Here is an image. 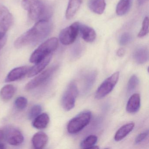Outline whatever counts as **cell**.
<instances>
[{
  "label": "cell",
  "mask_w": 149,
  "mask_h": 149,
  "mask_svg": "<svg viewBox=\"0 0 149 149\" xmlns=\"http://www.w3.org/2000/svg\"><path fill=\"white\" fill-rule=\"evenodd\" d=\"M52 26L49 20H41L28 31L22 35L15 42L14 46L17 49L25 46L35 44L47 38L51 32Z\"/></svg>",
  "instance_id": "cell-1"
},
{
  "label": "cell",
  "mask_w": 149,
  "mask_h": 149,
  "mask_svg": "<svg viewBox=\"0 0 149 149\" xmlns=\"http://www.w3.org/2000/svg\"><path fill=\"white\" fill-rule=\"evenodd\" d=\"M22 6L32 20H48L52 15V10L40 0H22Z\"/></svg>",
  "instance_id": "cell-2"
},
{
  "label": "cell",
  "mask_w": 149,
  "mask_h": 149,
  "mask_svg": "<svg viewBox=\"0 0 149 149\" xmlns=\"http://www.w3.org/2000/svg\"><path fill=\"white\" fill-rule=\"evenodd\" d=\"M59 41L56 38H50L41 44L32 54L30 62L35 63L49 55L52 54L58 47Z\"/></svg>",
  "instance_id": "cell-3"
},
{
  "label": "cell",
  "mask_w": 149,
  "mask_h": 149,
  "mask_svg": "<svg viewBox=\"0 0 149 149\" xmlns=\"http://www.w3.org/2000/svg\"><path fill=\"white\" fill-rule=\"evenodd\" d=\"M91 118V113L89 111L81 112L70 121L67 130L70 134L78 133L88 125Z\"/></svg>",
  "instance_id": "cell-4"
},
{
  "label": "cell",
  "mask_w": 149,
  "mask_h": 149,
  "mask_svg": "<svg viewBox=\"0 0 149 149\" xmlns=\"http://www.w3.org/2000/svg\"><path fill=\"white\" fill-rule=\"evenodd\" d=\"M78 94V88L76 84L74 82H71L68 85L62 97V105L65 111H69L74 107Z\"/></svg>",
  "instance_id": "cell-5"
},
{
  "label": "cell",
  "mask_w": 149,
  "mask_h": 149,
  "mask_svg": "<svg viewBox=\"0 0 149 149\" xmlns=\"http://www.w3.org/2000/svg\"><path fill=\"white\" fill-rule=\"evenodd\" d=\"M119 77V72H116L104 80L97 90L95 98L101 99L109 94L117 83Z\"/></svg>",
  "instance_id": "cell-6"
},
{
  "label": "cell",
  "mask_w": 149,
  "mask_h": 149,
  "mask_svg": "<svg viewBox=\"0 0 149 149\" xmlns=\"http://www.w3.org/2000/svg\"><path fill=\"white\" fill-rule=\"evenodd\" d=\"M79 22H74L61 31L59 39L63 45H70L74 42L79 33Z\"/></svg>",
  "instance_id": "cell-7"
},
{
  "label": "cell",
  "mask_w": 149,
  "mask_h": 149,
  "mask_svg": "<svg viewBox=\"0 0 149 149\" xmlns=\"http://www.w3.org/2000/svg\"><path fill=\"white\" fill-rule=\"evenodd\" d=\"M57 68V66H53L42 72L27 84L25 86L26 90H32L45 83L52 76Z\"/></svg>",
  "instance_id": "cell-8"
},
{
  "label": "cell",
  "mask_w": 149,
  "mask_h": 149,
  "mask_svg": "<svg viewBox=\"0 0 149 149\" xmlns=\"http://www.w3.org/2000/svg\"><path fill=\"white\" fill-rule=\"evenodd\" d=\"M5 140L13 146L20 145L24 141V136L21 132L17 128L9 126L4 130Z\"/></svg>",
  "instance_id": "cell-9"
},
{
  "label": "cell",
  "mask_w": 149,
  "mask_h": 149,
  "mask_svg": "<svg viewBox=\"0 0 149 149\" xmlns=\"http://www.w3.org/2000/svg\"><path fill=\"white\" fill-rule=\"evenodd\" d=\"M30 68L28 66H22L13 69L7 76L6 81L11 82L22 79L28 74Z\"/></svg>",
  "instance_id": "cell-10"
},
{
  "label": "cell",
  "mask_w": 149,
  "mask_h": 149,
  "mask_svg": "<svg viewBox=\"0 0 149 149\" xmlns=\"http://www.w3.org/2000/svg\"><path fill=\"white\" fill-rule=\"evenodd\" d=\"M13 23V17L10 11L5 6L0 5V24L8 30Z\"/></svg>",
  "instance_id": "cell-11"
},
{
  "label": "cell",
  "mask_w": 149,
  "mask_h": 149,
  "mask_svg": "<svg viewBox=\"0 0 149 149\" xmlns=\"http://www.w3.org/2000/svg\"><path fill=\"white\" fill-rule=\"evenodd\" d=\"M52 56V54L47 56L40 61L35 63V65L32 68H30L28 73V77H33L42 72L50 62Z\"/></svg>",
  "instance_id": "cell-12"
},
{
  "label": "cell",
  "mask_w": 149,
  "mask_h": 149,
  "mask_svg": "<svg viewBox=\"0 0 149 149\" xmlns=\"http://www.w3.org/2000/svg\"><path fill=\"white\" fill-rule=\"evenodd\" d=\"M140 105L141 99L140 95L139 94H133L128 100L126 105V111L127 112L131 114L136 113L139 110Z\"/></svg>",
  "instance_id": "cell-13"
},
{
  "label": "cell",
  "mask_w": 149,
  "mask_h": 149,
  "mask_svg": "<svg viewBox=\"0 0 149 149\" xmlns=\"http://www.w3.org/2000/svg\"><path fill=\"white\" fill-rule=\"evenodd\" d=\"M79 32L81 33L82 38L86 42H92L95 40V32L93 29L88 26L80 24Z\"/></svg>",
  "instance_id": "cell-14"
},
{
  "label": "cell",
  "mask_w": 149,
  "mask_h": 149,
  "mask_svg": "<svg viewBox=\"0 0 149 149\" xmlns=\"http://www.w3.org/2000/svg\"><path fill=\"white\" fill-rule=\"evenodd\" d=\"M48 141L47 135L42 132H39L35 134L32 138V143L34 148L40 149L44 148Z\"/></svg>",
  "instance_id": "cell-15"
},
{
  "label": "cell",
  "mask_w": 149,
  "mask_h": 149,
  "mask_svg": "<svg viewBox=\"0 0 149 149\" xmlns=\"http://www.w3.org/2000/svg\"><path fill=\"white\" fill-rule=\"evenodd\" d=\"M82 0H69L66 13L67 19H71L75 15L79 10Z\"/></svg>",
  "instance_id": "cell-16"
},
{
  "label": "cell",
  "mask_w": 149,
  "mask_h": 149,
  "mask_svg": "<svg viewBox=\"0 0 149 149\" xmlns=\"http://www.w3.org/2000/svg\"><path fill=\"white\" fill-rule=\"evenodd\" d=\"M133 58L135 61L138 64L145 63L149 58L148 49L145 47H141L138 48L134 51Z\"/></svg>",
  "instance_id": "cell-17"
},
{
  "label": "cell",
  "mask_w": 149,
  "mask_h": 149,
  "mask_svg": "<svg viewBox=\"0 0 149 149\" xmlns=\"http://www.w3.org/2000/svg\"><path fill=\"white\" fill-rule=\"evenodd\" d=\"M88 6L93 13L101 15L105 10L106 3L105 0H88Z\"/></svg>",
  "instance_id": "cell-18"
},
{
  "label": "cell",
  "mask_w": 149,
  "mask_h": 149,
  "mask_svg": "<svg viewBox=\"0 0 149 149\" xmlns=\"http://www.w3.org/2000/svg\"><path fill=\"white\" fill-rule=\"evenodd\" d=\"M49 117L47 113H43L39 115L34 119L33 125L38 130H42L47 128L49 122Z\"/></svg>",
  "instance_id": "cell-19"
},
{
  "label": "cell",
  "mask_w": 149,
  "mask_h": 149,
  "mask_svg": "<svg viewBox=\"0 0 149 149\" xmlns=\"http://www.w3.org/2000/svg\"><path fill=\"white\" fill-rule=\"evenodd\" d=\"M134 126L135 124L133 123H129L122 126L116 132L115 140L119 141L124 139L133 130Z\"/></svg>",
  "instance_id": "cell-20"
},
{
  "label": "cell",
  "mask_w": 149,
  "mask_h": 149,
  "mask_svg": "<svg viewBox=\"0 0 149 149\" xmlns=\"http://www.w3.org/2000/svg\"><path fill=\"white\" fill-rule=\"evenodd\" d=\"M16 88L13 84L3 87L0 91V97L4 101H9L13 98L16 91Z\"/></svg>",
  "instance_id": "cell-21"
},
{
  "label": "cell",
  "mask_w": 149,
  "mask_h": 149,
  "mask_svg": "<svg viewBox=\"0 0 149 149\" xmlns=\"http://www.w3.org/2000/svg\"><path fill=\"white\" fill-rule=\"evenodd\" d=\"M131 0H120L117 5L116 13L118 16L126 14L130 8Z\"/></svg>",
  "instance_id": "cell-22"
},
{
  "label": "cell",
  "mask_w": 149,
  "mask_h": 149,
  "mask_svg": "<svg viewBox=\"0 0 149 149\" xmlns=\"http://www.w3.org/2000/svg\"><path fill=\"white\" fill-rule=\"evenodd\" d=\"M97 141V137L95 135H90L84 139L81 144V146L83 149H91L95 145Z\"/></svg>",
  "instance_id": "cell-23"
},
{
  "label": "cell",
  "mask_w": 149,
  "mask_h": 149,
  "mask_svg": "<svg viewBox=\"0 0 149 149\" xmlns=\"http://www.w3.org/2000/svg\"><path fill=\"white\" fill-rule=\"evenodd\" d=\"M42 108L41 106L39 104L34 105L30 109L28 115L29 119L30 120L34 119L41 114Z\"/></svg>",
  "instance_id": "cell-24"
},
{
  "label": "cell",
  "mask_w": 149,
  "mask_h": 149,
  "mask_svg": "<svg viewBox=\"0 0 149 149\" xmlns=\"http://www.w3.org/2000/svg\"><path fill=\"white\" fill-rule=\"evenodd\" d=\"M139 82V78L136 75H133L129 79L127 85V91L128 92L130 93L136 88Z\"/></svg>",
  "instance_id": "cell-25"
},
{
  "label": "cell",
  "mask_w": 149,
  "mask_h": 149,
  "mask_svg": "<svg viewBox=\"0 0 149 149\" xmlns=\"http://www.w3.org/2000/svg\"><path fill=\"white\" fill-rule=\"evenodd\" d=\"M28 104V100L24 97L21 96L17 97L15 102V108L19 110L24 109Z\"/></svg>",
  "instance_id": "cell-26"
},
{
  "label": "cell",
  "mask_w": 149,
  "mask_h": 149,
  "mask_svg": "<svg viewBox=\"0 0 149 149\" xmlns=\"http://www.w3.org/2000/svg\"><path fill=\"white\" fill-rule=\"evenodd\" d=\"M149 33V19L148 17L145 18L143 24H142V28L140 32L138 34V37L139 38H142L146 36Z\"/></svg>",
  "instance_id": "cell-27"
},
{
  "label": "cell",
  "mask_w": 149,
  "mask_h": 149,
  "mask_svg": "<svg viewBox=\"0 0 149 149\" xmlns=\"http://www.w3.org/2000/svg\"><path fill=\"white\" fill-rule=\"evenodd\" d=\"M131 36L128 33H124L121 35L119 39V43L122 46L127 45L131 40Z\"/></svg>",
  "instance_id": "cell-28"
},
{
  "label": "cell",
  "mask_w": 149,
  "mask_h": 149,
  "mask_svg": "<svg viewBox=\"0 0 149 149\" xmlns=\"http://www.w3.org/2000/svg\"><path fill=\"white\" fill-rule=\"evenodd\" d=\"M148 135H149V130H148L140 133L139 135H138L137 136L135 139V144L143 142L148 137Z\"/></svg>",
  "instance_id": "cell-29"
},
{
  "label": "cell",
  "mask_w": 149,
  "mask_h": 149,
  "mask_svg": "<svg viewBox=\"0 0 149 149\" xmlns=\"http://www.w3.org/2000/svg\"><path fill=\"white\" fill-rule=\"evenodd\" d=\"M8 31V29H7L4 26L0 24V41L6 37V33Z\"/></svg>",
  "instance_id": "cell-30"
},
{
  "label": "cell",
  "mask_w": 149,
  "mask_h": 149,
  "mask_svg": "<svg viewBox=\"0 0 149 149\" xmlns=\"http://www.w3.org/2000/svg\"><path fill=\"white\" fill-rule=\"evenodd\" d=\"M125 54V50L122 48L118 49L117 52V55L118 56H119V57H122V56H123Z\"/></svg>",
  "instance_id": "cell-31"
},
{
  "label": "cell",
  "mask_w": 149,
  "mask_h": 149,
  "mask_svg": "<svg viewBox=\"0 0 149 149\" xmlns=\"http://www.w3.org/2000/svg\"><path fill=\"white\" fill-rule=\"evenodd\" d=\"M5 140V132L4 130H0V143Z\"/></svg>",
  "instance_id": "cell-32"
},
{
  "label": "cell",
  "mask_w": 149,
  "mask_h": 149,
  "mask_svg": "<svg viewBox=\"0 0 149 149\" xmlns=\"http://www.w3.org/2000/svg\"><path fill=\"white\" fill-rule=\"evenodd\" d=\"M148 1V0H137V2L139 6H141L145 4Z\"/></svg>",
  "instance_id": "cell-33"
},
{
  "label": "cell",
  "mask_w": 149,
  "mask_h": 149,
  "mask_svg": "<svg viewBox=\"0 0 149 149\" xmlns=\"http://www.w3.org/2000/svg\"><path fill=\"white\" fill-rule=\"evenodd\" d=\"M6 148L5 145L3 144L2 143H0V149H4Z\"/></svg>",
  "instance_id": "cell-34"
}]
</instances>
